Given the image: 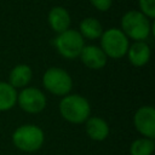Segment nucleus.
<instances>
[{"mask_svg":"<svg viewBox=\"0 0 155 155\" xmlns=\"http://www.w3.org/2000/svg\"><path fill=\"white\" fill-rule=\"evenodd\" d=\"M59 113L70 124H82L90 117L88 101L80 94H67L59 102Z\"/></svg>","mask_w":155,"mask_h":155,"instance_id":"1","label":"nucleus"},{"mask_svg":"<svg viewBox=\"0 0 155 155\" xmlns=\"http://www.w3.org/2000/svg\"><path fill=\"white\" fill-rule=\"evenodd\" d=\"M150 21L140 11H127L121 18V31L127 36V39L130 38L134 41H145L150 35Z\"/></svg>","mask_w":155,"mask_h":155,"instance_id":"2","label":"nucleus"},{"mask_svg":"<svg viewBox=\"0 0 155 155\" xmlns=\"http://www.w3.org/2000/svg\"><path fill=\"white\" fill-rule=\"evenodd\" d=\"M45 140L44 131L36 125H22L12 133V142L15 147L23 153L38 151Z\"/></svg>","mask_w":155,"mask_h":155,"instance_id":"3","label":"nucleus"},{"mask_svg":"<svg viewBox=\"0 0 155 155\" xmlns=\"http://www.w3.org/2000/svg\"><path fill=\"white\" fill-rule=\"evenodd\" d=\"M128 39L117 28H109L101 35V48L107 57L119 59L122 58L128 50Z\"/></svg>","mask_w":155,"mask_h":155,"instance_id":"4","label":"nucleus"},{"mask_svg":"<svg viewBox=\"0 0 155 155\" xmlns=\"http://www.w3.org/2000/svg\"><path fill=\"white\" fill-rule=\"evenodd\" d=\"M44 87L54 96H67L71 91L73 80L71 76L62 68H48L42 75Z\"/></svg>","mask_w":155,"mask_h":155,"instance_id":"5","label":"nucleus"},{"mask_svg":"<svg viewBox=\"0 0 155 155\" xmlns=\"http://www.w3.org/2000/svg\"><path fill=\"white\" fill-rule=\"evenodd\" d=\"M57 51L68 59H74L80 56L85 42L81 34L75 29H68L57 35L54 39Z\"/></svg>","mask_w":155,"mask_h":155,"instance_id":"6","label":"nucleus"},{"mask_svg":"<svg viewBox=\"0 0 155 155\" xmlns=\"http://www.w3.org/2000/svg\"><path fill=\"white\" fill-rule=\"evenodd\" d=\"M17 103L25 113L38 114L46 107V96L36 87H24L17 93Z\"/></svg>","mask_w":155,"mask_h":155,"instance_id":"7","label":"nucleus"},{"mask_svg":"<svg viewBox=\"0 0 155 155\" xmlns=\"http://www.w3.org/2000/svg\"><path fill=\"white\" fill-rule=\"evenodd\" d=\"M136 130L145 138L154 139L155 137V109L150 105L140 107L133 116Z\"/></svg>","mask_w":155,"mask_h":155,"instance_id":"8","label":"nucleus"},{"mask_svg":"<svg viewBox=\"0 0 155 155\" xmlns=\"http://www.w3.org/2000/svg\"><path fill=\"white\" fill-rule=\"evenodd\" d=\"M80 59L81 62L90 69H102L107 64V56L102 51L101 47L94 46V45H87L84 46L81 53H80Z\"/></svg>","mask_w":155,"mask_h":155,"instance_id":"9","label":"nucleus"},{"mask_svg":"<svg viewBox=\"0 0 155 155\" xmlns=\"http://www.w3.org/2000/svg\"><path fill=\"white\" fill-rule=\"evenodd\" d=\"M127 57L132 65L143 67L145 65L151 56V51L149 45L145 41H134L127 50Z\"/></svg>","mask_w":155,"mask_h":155,"instance_id":"10","label":"nucleus"},{"mask_svg":"<svg viewBox=\"0 0 155 155\" xmlns=\"http://www.w3.org/2000/svg\"><path fill=\"white\" fill-rule=\"evenodd\" d=\"M47 21L50 27L58 34L69 29L70 25V15L62 6H54L50 10Z\"/></svg>","mask_w":155,"mask_h":155,"instance_id":"11","label":"nucleus"},{"mask_svg":"<svg viewBox=\"0 0 155 155\" xmlns=\"http://www.w3.org/2000/svg\"><path fill=\"white\" fill-rule=\"evenodd\" d=\"M86 133L92 140L102 142L109 136V125L108 122L99 117V116H92L88 117L86 121Z\"/></svg>","mask_w":155,"mask_h":155,"instance_id":"12","label":"nucleus"},{"mask_svg":"<svg viewBox=\"0 0 155 155\" xmlns=\"http://www.w3.org/2000/svg\"><path fill=\"white\" fill-rule=\"evenodd\" d=\"M31 76H33V71L28 64H17L10 71L8 84L13 88H19V87L24 88L30 82Z\"/></svg>","mask_w":155,"mask_h":155,"instance_id":"13","label":"nucleus"},{"mask_svg":"<svg viewBox=\"0 0 155 155\" xmlns=\"http://www.w3.org/2000/svg\"><path fill=\"white\" fill-rule=\"evenodd\" d=\"M80 34L82 38H86L88 40H94L101 38V35L103 34V28L102 24L98 19L93 18V17H87L84 18L80 22Z\"/></svg>","mask_w":155,"mask_h":155,"instance_id":"14","label":"nucleus"},{"mask_svg":"<svg viewBox=\"0 0 155 155\" xmlns=\"http://www.w3.org/2000/svg\"><path fill=\"white\" fill-rule=\"evenodd\" d=\"M17 103V91L8 82L0 81V111L10 110Z\"/></svg>","mask_w":155,"mask_h":155,"instance_id":"15","label":"nucleus"},{"mask_svg":"<svg viewBox=\"0 0 155 155\" xmlns=\"http://www.w3.org/2000/svg\"><path fill=\"white\" fill-rule=\"evenodd\" d=\"M155 150L154 139L150 138H138L131 143L130 154L131 155H151Z\"/></svg>","mask_w":155,"mask_h":155,"instance_id":"16","label":"nucleus"},{"mask_svg":"<svg viewBox=\"0 0 155 155\" xmlns=\"http://www.w3.org/2000/svg\"><path fill=\"white\" fill-rule=\"evenodd\" d=\"M140 12L149 19L155 17V0H138Z\"/></svg>","mask_w":155,"mask_h":155,"instance_id":"17","label":"nucleus"},{"mask_svg":"<svg viewBox=\"0 0 155 155\" xmlns=\"http://www.w3.org/2000/svg\"><path fill=\"white\" fill-rule=\"evenodd\" d=\"M90 2L92 4L93 7H96L97 10H99L102 12H104V11H108L111 7L113 0H90Z\"/></svg>","mask_w":155,"mask_h":155,"instance_id":"18","label":"nucleus"}]
</instances>
